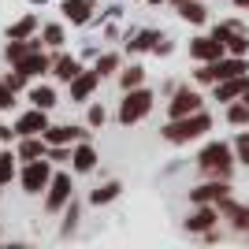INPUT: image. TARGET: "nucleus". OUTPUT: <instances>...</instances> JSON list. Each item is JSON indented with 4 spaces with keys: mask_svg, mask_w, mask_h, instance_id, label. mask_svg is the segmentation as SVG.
<instances>
[{
    "mask_svg": "<svg viewBox=\"0 0 249 249\" xmlns=\"http://www.w3.org/2000/svg\"><path fill=\"white\" fill-rule=\"evenodd\" d=\"M205 130H212V115H208L205 108H197V112H190V115L171 119V123H167L160 134H164V142H171V145H186V142L201 138Z\"/></svg>",
    "mask_w": 249,
    "mask_h": 249,
    "instance_id": "nucleus-1",
    "label": "nucleus"
},
{
    "mask_svg": "<svg viewBox=\"0 0 249 249\" xmlns=\"http://www.w3.org/2000/svg\"><path fill=\"white\" fill-rule=\"evenodd\" d=\"M197 167L208 178H231V171H234V149L227 142H208L197 153Z\"/></svg>",
    "mask_w": 249,
    "mask_h": 249,
    "instance_id": "nucleus-2",
    "label": "nucleus"
},
{
    "mask_svg": "<svg viewBox=\"0 0 249 249\" xmlns=\"http://www.w3.org/2000/svg\"><path fill=\"white\" fill-rule=\"evenodd\" d=\"M246 71H249L246 56H219V60L201 63L197 71H194V78H197L201 86H216V82H223V78H234V74H246Z\"/></svg>",
    "mask_w": 249,
    "mask_h": 249,
    "instance_id": "nucleus-3",
    "label": "nucleus"
},
{
    "mask_svg": "<svg viewBox=\"0 0 249 249\" xmlns=\"http://www.w3.org/2000/svg\"><path fill=\"white\" fill-rule=\"evenodd\" d=\"M149 112H153V89L134 86V89H126V93H123V101H119V123H123V126L142 123Z\"/></svg>",
    "mask_w": 249,
    "mask_h": 249,
    "instance_id": "nucleus-4",
    "label": "nucleus"
},
{
    "mask_svg": "<svg viewBox=\"0 0 249 249\" xmlns=\"http://www.w3.org/2000/svg\"><path fill=\"white\" fill-rule=\"evenodd\" d=\"M71 194H74V182H71V175H67V171H52L49 186H45V212H49V216H56L60 208H67Z\"/></svg>",
    "mask_w": 249,
    "mask_h": 249,
    "instance_id": "nucleus-5",
    "label": "nucleus"
},
{
    "mask_svg": "<svg viewBox=\"0 0 249 249\" xmlns=\"http://www.w3.org/2000/svg\"><path fill=\"white\" fill-rule=\"evenodd\" d=\"M15 175H19L26 194H45V186H49V178H52V164L45 156H37V160H26L22 171H15Z\"/></svg>",
    "mask_w": 249,
    "mask_h": 249,
    "instance_id": "nucleus-6",
    "label": "nucleus"
},
{
    "mask_svg": "<svg viewBox=\"0 0 249 249\" xmlns=\"http://www.w3.org/2000/svg\"><path fill=\"white\" fill-rule=\"evenodd\" d=\"M97 86H101V74H97L93 67H89V71H86V67H82V71H78V74H74V78H71V82H67V93H71V101L86 104V101H89V97L97 93Z\"/></svg>",
    "mask_w": 249,
    "mask_h": 249,
    "instance_id": "nucleus-7",
    "label": "nucleus"
},
{
    "mask_svg": "<svg viewBox=\"0 0 249 249\" xmlns=\"http://www.w3.org/2000/svg\"><path fill=\"white\" fill-rule=\"evenodd\" d=\"M41 138H45V145H74V142H86L89 138V130L86 126H74V123H67V126H45L41 130Z\"/></svg>",
    "mask_w": 249,
    "mask_h": 249,
    "instance_id": "nucleus-8",
    "label": "nucleus"
},
{
    "mask_svg": "<svg viewBox=\"0 0 249 249\" xmlns=\"http://www.w3.org/2000/svg\"><path fill=\"white\" fill-rule=\"evenodd\" d=\"M201 108V93L197 89H190V86H182V89H175L171 93V101H167V115L171 119H178V115H190Z\"/></svg>",
    "mask_w": 249,
    "mask_h": 249,
    "instance_id": "nucleus-9",
    "label": "nucleus"
},
{
    "mask_svg": "<svg viewBox=\"0 0 249 249\" xmlns=\"http://www.w3.org/2000/svg\"><path fill=\"white\" fill-rule=\"evenodd\" d=\"M231 186H227V178H208V182H201L197 190H190V201L194 205H216L219 197H227Z\"/></svg>",
    "mask_w": 249,
    "mask_h": 249,
    "instance_id": "nucleus-10",
    "label": "nucleus"
},
{
    "mask_svg": "<svg viewBox=\"0 0 249 249\" xmlns=\"http://www.w3.org/2000/svg\"><path fill=\"white\" fill-rule=\"evenodd\" d=\"M190 56H194L197 63H208V60L227 56V49H223V41H216V37L208 34V37H194V41H190Z\"/></svg>",
    "mask_w": 249,
    "mask_h": 249,
    "instance_id": "nucleus-11",
    "label": "nucleus"
},
{
    "mask_svg": "<svg viewBox=\"0 0 249 249\" xmlns=\"http://www.w3.org/2000/svg\"><path fill=\"white\" fill-rule=\"evenodd\" d=\"M93 8H97V0H60L63 19L74 22V26H86V22L93 19Z\"/></svg>",
    "mask_w": 249,
    "mask_h": 249,
    "instance_id": "nucleus-12",
    "label": "nucleus"
},
{
    "mask_svg": "<svg viewBox=\"0 0 249 249\" xmlns=\"http://www.w3.org/2000/svg\"><path fill=\"white\" fill-rule=\"evenodd\" d=\"M249 93V71L246 74H234V78H223V82H216V101L231 104V101H238V97Z\"/></svg>",
    "mask_w": 249,
    "mask_h": 249,
    "instance_id": "nucleus-13",
    "label": "nucleus"
},
{
    "mask_svg": "<svg viewBox=\"0 0 249 249\" xmlns=\"http://www.w3.org/2000/svg\"><path fill=\"white\" fill-rule=\"evenodd\" d=\"M49 67H52V52H45V49L30 52L26 60H19V63H15V71H22V74H26V82H30V78H37V74H49Z\"/></svg>",
    "mask_w": 249,
    "mask_h": 249,
    "instance_id": "nucleus-14",
    "label": "nucleus"
},
{
    "mask_svg": "<svg viewBox=\"0 0 249 249\" xmlns=\"http://www.w3.org/2000/svg\"><path fill=\"white\" fill-rule=\"evenodd\" d=\"M71 167L78 171V175H89V171L97 167V149L89 145V138H86V142H74V145H71Z\"/></svg>",
    "mask_w": 249,
    "mask_h": 249,
    "instance_id": "nucleus-15",
    "label": "nucleus"
},
{
    "mask_svg": "<svg viewBox=\"0 0 249 249\" xmlns=\"http://www.w3.org/2000/svg\"><path fill=\"white\" fill-rule=\"evenodd\" d=\"M219 223V208L216 205H197V212L186 219V231L190 234H205V231H212Z\"/></svg>",
    "mask_w": 249,
    "mask_h": 249,
    "instance_id": "nucleus-16",
    "label": "nucleus"
},
{
    "mask_svg": "<svg viewBox=\"0 0 249 249\" xmlns=\"http://www.w3.org/2000/svg\"><path fill=\"white\" fill-rule=\"evenodd\" d=\"M45 126H49V112H41V108H34V104H30V112H22L19 123H15V138H22V134H41Z\"/></svg>",
    "mask_w": 249,
    "mask_h": 249,
    "instance_id": "nucleus-17",
    "label": "nucleus"
},
{
    "mask_svg": "<svg viewBox=\"0 0 249 249\" xmlns=\"http://www.w3.org/2000/svg\"><path fill=\"white\" fill-rule=\"evenodd\" d=\"M216 208H219V212H223V216H227L238 231H249V205H238V201L227 194V197L216 201Z\"/></svg>",
    "mask_w": 249,
    "mask_h": 249,
    "instance_id": "nucleus-18",
    "label": "nucleus"
},
{
    "mask_svg": "<svg viewBox=\"0 0 249 249\" xmlns=\"http://www.w3.org/2000/svg\"><path fill=\"white\" fill-rule=\"evenodd\" d=\"M78 71H82V63L74 60V56H67V52H52V67H49V74H56L60 82H71Z\"/></svg>",
    "mask_w": 249,
    "mask_h": 249,
    "instance_id": "nucleus-19",
    "label": "nucleus"
},
{
    "mask_svg": "<svg viewBox=\"0 0 249 249\" xmlns=\"http://www.w3.org/2000/svg\"><path fill=\"white\" fill-rule=\"evenodd\" d=\"M45 138L41 134H22L19 138V145H15V160H22V164H26V160H37V156H45Z\"/></svg>",
    "mask_w": 249,
    "mask_h": 249,
    "instance_id": "nucleus-20",
    "label": "nucleus"
},
{
    "mask_svg": "<svg viewBox=\"0 0 249 249\" xmlns=\"http://www.w3.org/2000/svg\"><path fill=\"white\" fill-rule=\"evenodd\" d=\"M30 104L41 108V112H52V108L60 104V93H56L52 86H30Z\"/></svg>",
    "mask_w": 249,
    "mask_h": 249,
    "instance_id": "nucleus-21",
    "label": "nucleus"
},
{
    "mask_svg": "<svg viewBox=\"0 0 249 249\" xmlns=\"http://www.w3.org/2000/svg\"><path fill=\"white\" fill-rule=\"evenodd\" d=\"M37 30H41L37 15H34V11H26V15H22V19H15L4 34H8V41H11V37H30V34H37Z\"/></svg>",
    "mask_w": 249,
    "mask_h": 249,
    "instance_id": "nucleus-22",
    "label": "nucleus"
},
{
    "mask_svg": "<svg viewBox=\"0 0 249 249\" xmlns=\"http://www.w3.org/2000/svg\"><path fill=\"white\" fill-rule=\"evenodd\" d=\"M119 89H134V86H145V67H142V63H130V67H119Z\"/></svg>",
    "mask_w": 249,
    "mask_h": 249,
    "instance_id": "nucleus-23",
    "label": "nucleus"
},
{
    "mask_svg": "<svg viewBox=\"0 0 249 249\" xmlns=\"http://www.w3.org/2000/svg\"><path fill=\"white\" fill-rule=\"evenodd\" d=\"M175 8H178V15H182L186 22H194V26H201V22L208 19V8L201 4V0H178Z\"/></svg>",
    "mask_w": 249,
    "mask_h": 249,
    "instance_id": "nucleus-24",
    "label": "nucleus"
},
{
    "mask_svg": "<svg viewBox=\"0 0 249 249\" xmlns=\"http://www.w3.org/2000/svg\"><path fill=\"white\" fill-rule=\"evenodd\" d=\"M119 190H123V182H101V186L93 190V194H89V205H108V201H115L119 197Z\"/></svg>",
    "mask_w": 249,
    "mask_h": 249,
    "instance_id": "nucleus-25",
    "label": "nucleus"
},
{
    "mask_svg": "<svg viewBox=\"0 0 249 249\" xmlns=\"http://www.w3.org/2000/svg\"><path fill=\"white\" fill-rule=\"evenodd\" d=\"M227 123L231 126H249V101H231L227 104Z\"/></svg>",
    "mask_w": 249,
    "mask_h": 249,
    "instance_id": "nucleus-26",
    "label": "nucleus"
},
{
    "mask_svg": "<svg viewBox=\"0 0 249 249\" xmlns=\"http://www.w3.org/2000/svg\"><path fill=\"white\" fill-rule=\"evenodd\" d=\"M119 67H123V63H119V52H104V56H97V63H93V71L101 74V78H112Z\"/></svg>",
    "mask_w": 249,
    "mask_h": 249,
    "instance_id": "nucleus-27",
    "label": "nucleus"
},
{
    "mask_svg": "<svg viewBox=\"0 0 249 249\" xmlns=\"http://www.w3.org/2000/svg\"><path fill=\"white\" fill-rule=\"evenodd\" d=\"M156 37H160V30H138V34H134V41L126 45V49H130V52H153Z\"/></svg>",
    "mask_w": 249,
    "mask_h": 249,
    "instance_id": "nucleus-28",
    "label": "nucleus"
},
{
    "mask_svg": "<svg viewBox=\"0 0 249 249\" xmlns=\"http://www.w3.org/2000/svg\"><path fill=\"white\" fill-rule=\"evenodd\" d=\"M41 41H45V49H60L67 41V34H63L60 22H49V26H41Z\"/></svg>",
    "mask_w": 249,
    "mask_h": 249,
    "instance_id": "nucleus-29",
    "label": "nucleus"
},
{
    "mask_svg": "<svg viewBox=\"0 0 249 249\" xmlns=\"http://www.w3.org/2000/svg\"><path fill=\"white\" fill-rule=\"evenodd\" d=\"M15 164H19L15 153H4V149H0V186H8L11 178H15Z\"/></svg>",
    "mask_w": 249,
    "mask_h": 249,
    "instance_id": "nucleus-30",
    "label": "nucleus"
},
{
    "mask_svg": "<svg viewBox=\"0 0 249 249\" xmlns=\"http://www.w3.org/2000/svg\"><path fill=\"white\" fill-rule=\"evenodd\" d=\"M78 216H82V208L74 205V201H67V219H63V231H60L63 238H71L74 231H78Z\"/></svg>",
    "mask_w": 249,
    "mask_h": 249,
    "instance_id": "nucleus-31",
    "label": "nucleus"
},
{
    "mask_svg": "<svg viewBox=\"0 0 249 249\" xmlns=\"http://www.w3.org/2000/svg\"><path fill=\"white\" fill-rule=\"evenodd\" d=\"M234 160H238V164H249V130H242V134L234 138Z\"/></svg>",
    "mask_w": 249,
    "mask_h": 249,
    "instance_id": "nucleus-32",
    "label": "nucleus"
},
{
    "mask_svg": "<svg viewBox=\"0 0 249 249\" xmlns=\"http://www.w3.org/2000/svg\"><path fill=\"white\" fill-rule=\"evenodd\" d=\"M45 160H49V164H63V160H71V145H49V149H45Z\"/></svg>",
    "mask_w": 249,
    "mask_h": 249,
    "instance_id": "nucleus-33",
    "label": "nucleus"
},
{
    "mask_svg": "<svg viewBox=\"0 0 249 249\" xmlns=\"http://www.w3.org/2000/svg\"><path fill=\"white\" fill-rule=\"evenodd\" d=\"M8 108H15V89H8V82L0 78V112H8Z\"/></svg>",
    "mask_w": 249,
    "mask_h": 249,
    "instance_id": "nucleus-34",
    "label": "nucleus"
},
{
    "mask_svg": "<svg viewBox=\"0 0 249 249\" xmlns=\"http://www.w3.org/2000/svg\"><path fill=\"white\" fill-rule=\"evenodd\" d=\"M4 82H8V89H15V93H19L22 86H26V74H22V71H15V67H11V71L4 74Z\"/></svg>",
    "mask_w": 249,
    "mask_h": 249,
    "instance_id": "nucleus-35",
    "label": "nucleus"
},
{
    "mask_svg": "<svg viewBox=\"0 0 249 249\" xmlns=\"http://www.w3.org/2000/svg\"><path fill=\"white\" fill-rule=\"evenodd\" d=\"M86 119H89V126H101L104 123V108L101 104H89V115H86Z\"/></svg>",
    "mask_w": 249,
    "mask_h": 249,
    "instance_id": "nucleus-36",
    "label": "nucleus"
},
{
    "mask_svg": "<svg viewBox=\"0 0 249 249\" xmlns=\"http://www.w3.org/2000/svg\"><path fill=\"white\" fill-rule=\"evenodd\" d=\"M11 138H15V126H4V123H0V142H11Z\"/></svg>",
    "mask_w": 249,
    "mask_h": 249,
    "instance_id": "nucleus-37",
    "label": "nucleus"
},
{
    "mask_svg": "<svg viewBox=\"0 0 249 249\" xmlns=\"http://www.w3.org/2000/svg\"><path fill=\"white\" fill-rule=\"evenodd\" d=\"M234 4H238V8H242V11H249V0H234Z\"/></svg>",
    "mask_w": 249,
    "mask_h": 249,
    "instance_id": "nucleus-38",
    "label": "nucleus"
},
{
    "mask_svg": "<svg viewBox=\"0 0 249 249\" xmlns=\"http://www.w3.org/2000/svg\"><path fill=\"white\" fill-rule=\"evenodd\" d=\"M242 101H249V93H246V97H242Z\"/></svg>",
    "mask_w": 249,
    "mask_h": 249,
    "instance_id": "nucleus-39",
    "label": "nucleus"
},
{
    "mask_svg": "<svg viewBox=\"0 0 249 249\" xmlns=\"http://www.w3.org/2000/svg\"><path fill=\"white\" fill-rule=\"evenodd\" d=\"M0 190H4V186H0Z\"/></svg>",
    "mask_w": 249,
    "mask_h": 249,
    "instance_id": "nucleus-40",
    "label": "nucleus"
}]
</instances>
